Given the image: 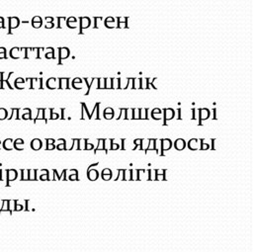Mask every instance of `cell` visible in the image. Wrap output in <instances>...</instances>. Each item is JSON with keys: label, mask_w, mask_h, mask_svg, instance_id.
<instances>
[{"label": "cell", "mask_w": 253, "mask_h": 252, "mask_svg": "<svg viewBox=\"0 0 253 252\" xmlns=\"http://www.w3.org/2000/svg\"><path fill=\"white\" fill-rule=\"evenodd\" d=\"M18 26H19V20H18V18H16V17L9 18V32H8V34H11V29L17 28Z\"/></svg>", "instance_id": "obj_1"}, {"label": "cell", "mask_w": 253, "mask_h": 252, "mask_svg": "<svg viewBox=\"0 0 253 252\" xmlns=\"http://www.w3.org/2000/svg\"><path fill=\"white\" fill-rule=\"evenodd\" d=\"M200 144H201L200 140H196V138H193V140H191L189 142V143H188V146H189L190 149L196 150V149L200 148Z\"/></svg>", "instance_id": "obj_2"}, {"label": "cell", "mask_w": 253, "mask_h": 252, "mask_svg": "<svg viewBox=\"0 0 253 252\" xmlns=\"http://www.w3.org/2000/svg\"><path fill=\"white\" fill-rule=\"evenodd\" d=\"M6 173H7V182L14 181L18 176L17 172H16L15 170H7Z\"/></svg>", "instance_id": "obj_3"}, {"label": "cell", "mask_w": 253, "mask_h": 252, "mask_svg": "<svg viewBox=\"0 0 253 252\" xmlns=\"http://www.w3.org/2000/svg\"><path fill=\"white\" fill-rule=\"evenodd\" d=\"M171 145H172V142H171L170 140H161V147H162V151H165V150L170 149Z\"/></svg>", "instance_id": "obj_4"}, {"label": "cell", "mask_w": 253, "mask_h": 252, "mask_svg": "<svg viewBox=\"0 0 253 252\" xmlns=\"http://www.w3.org/2000/svg\"><path fill=\"white\" fill-rule=\"evenodd\" d=\"M87 175H88V178H89L90 180H91V181H94V180H96L97 178H98V171L97 170H95V169H89L88 170V173H87Z\"/></svg>", "instance_id": "obj_5"}, {"label": "cell", "mask_w": 253, "mask_h": 252, "mask_svg": "<svg viewBox=\"0 0 253 252\" xmlns=\"http://www.w3.org/2000/svg\"><path fill=\"white\" fill-rule=\"evenodd\" d=\"M31 146H32V148H33L34 150L40 149L42 147L41 140H39V138H35V140H32V142H31Z\"/></svg>", "instance_id": "obj_6"}, {"label": "cell", "mask_w": 253, "mask_h": 252, "mask_svg": "<svg viewBox=\"0 0 253 252\" xmlns=\"http://www.w3.org/2000/svg\"><path fill=\"white\" fill-rule=\"evenodd\" d=\"M154 150H156V152L159 154V155H162L163 154V151H162V147H161V140H155L154 142Z\"/></svg>", "instance_id": "obj_7"}, {"label": "cell", "mask_w": 253, "mask_h": 252, "mask_svg": "<svg viewBox=\"0 0 253 252\" xmlns=\"http://www.w3.org/2000/svg\"><path fill=\"white\" fill-rule=\"evenodd\" d=\"M174 115H175V113H174V111L172 109L164 110V119H165V121L166 120H171L174 117Z\"/></svg>", "instance_id": "obj_8"}, {"label": "cell", "mask_w": 253, "mask_h": 252, "mask_svg": "<svg viewBox=\"0 0 253 252\" xmlns=\"http://www.w3.org/2000/svg\"><path fill=\"white\" fill-rule=\"evenodd\" d=\"M174 145H175L176 149H178V150H182V149L185 147L186 143H185L184 140H181V138H179V140H176L175 143H174Z\"/></svg>", "instance_id": "obj_9"}, {"label": "cell", "mask_w": 253, "mask_h": 252, "mask_svg": "<svg viewBox=\"0 0 253 252\" xmlns=\"http://www.w3.org/2000/svg\"><path fill=\"white\" fill-rule=\"evenodd\" d=\"M3 147L6 150H11L13 147V140H11V138H7L3 143Z\"/></svg>", "instance_id": "obj_10"}, {"label": "cell", "mask_w": 253, "mask_h": 252, "mask_svg": "<svg viewBox=\"0 0 253 252\" xmlns=\"http://www.w3.org/2000/svg\"><path fill=\"white\" fill-rule=\"evenodd\" d=\"M69 54V50H67L66 48H59V55H60V59H66Z\"/></svg>", "instance_id": "obj_11"}, {"label": "cell", "mask_w": 253, "mask_h": 252, "mask_svg": "<svg viewBox=\"0 0 253 252\" xmlns=\"http://www.w3.org/2000/svg\"><path fill=\"white\" fill-rule=\"evenodd\" d=\"M210 116V111L207 109L200 110V120H206Z\"/></svg>", "instance_id": "obj_12"}, {"label": "cell", "mask_w": 253, "mask_h": 252, "mask_svg": "<svg viewBox=\"0 0 253 252\" xmlns=\"http://www.w3.org/2000/svg\"><path fill=\"white\" fill-rule=\"evenodd\" d=\"M80 20H81V25H80V27H81V29H83V28H87V27H89V25H90V20L88 19V18H85V17H83V18H80Z\"/></svg>", "instance_id": "obj_13"}, {"label": "cell", "mask_w": 253, "mask_h": 252, "mask_svg": "<svg viewBox=\"0 0 253 252\" xmlns=\"http://www.w3.org/2000/svg\"><path fill=\"white\" fill-rule=\"evenodd\" d=\"M37 170H28V180H36Z\"/></svg>", "instance_id": "obj_14"}, {"label": "cell", "mask_w": 253, "mask_h": 252, "mask_svg": "<svg viewBox=\"0 0 253 252\" xmlns=\"http://www.w3.org/2000/svg\"><path fill=\"white\" fill-rule=\"evenodd\" d=\"M111 145H112V140H104V150H110Z\"/></svg>", "instance_id": "obj_15"}, {"label": "cell", "mask_w": 253, "mask_h": 252, "mask_svg": "<svg viewBox=\"0 0 253 252\" xmlns=\"http://www.w3.org/2000/svg\"><path fill=\"white\" fill-rule=\"evenodd\" d=\"M59 81H60L59 87H61V88H68V84H67L68 79H66V78H61V79H59Z\"/></svg>", "instance_id": "obj_16"}, {"label": "cell", "mask_w": 253, "mask_h": 252, "mask_svg": "<svg viewBox=\"0 0 253 252\" xmlns=\"http://www.w3.org/2000/svg\"><path fill=\"white\" fill-rule=\"evenodd\" d=\"M47 86L48 87V88H55V78H50V79L48 80Z\"/></svg>", "instance_id": "obj_17"}, {"label": "cell", "mask_w": 253, "mask_h": 252, "mask_svg": "<svg viewBox=\"0 0 253 252\" xmlns=\"http://www.w3.org/2000/svg\"><path fill=\"white\" fill-rule=\"evenodd\" d=\"M148 143H149V140H141V150H147L148 147Z\"/></svg>", "instance_id": "obj_18"}, {"label": "cell", "mask_w": 253, "mask_h": 252, "mask_svg": "<svg viewBox=\"0 0 253 252\" xmlns=\"http://www.w3.org/2000/svg\"><path fill=\"white\" fill-rule=\"evenodd\" d=\"M86 140H78V149H85Z\"/></svg>", "instance_id": "obj_19"}, {"label": "cell", "mask_w": 253, "mask_h": 252, "mask_svg": "<svg viewBox=\"0 0 253 252\" xmlns=\"http://www.w3.org/2000/svg\"><path fill=\"white\" fill-rule=\"evenodd\" d=\"M7 111L5 109H3V108H0V120H4L6 119L7 117Z\"/></svg>", "instance_id": "obj_20"}, {"label": "cell", "mask_w": 253, "mask_h": 252, "mask_svg": "<svg viewBox=\"0 0 253 252\" xmlns=\"http://www.w3.org/2000/svg\"><path fill=\"white\" fill-rule=\"evenodd\" d=\"M148 179L150 180H155V178H156V171L155 170H149L148 171Z\"/></svg>", "instance_id": "obj_21"}, {"label": "cell", "mask_w": 253, "mask_h": 252, "mask_svg": "<svg viewBox=\"0 0 253 252\" xmlns=\"http://www.w3.org/2000/svg\"><path fill=\"white\" fill-rule=\"evenodd\" d=\"M124 180H131V170H124Z\"/></svg>", "instance_id": "obj_22"}, {"label": "cell", "mask_w": 253, "mask_h": 252, "mask_svg": "<svg viewBox=\"0 0 253 252\" xmlns=\"http://www.w3.org/2000/svg\"><path fill=\"white\" fill-rule=\"evenodd\" d=\"M131 180H138V170H131Z\"/></svg>", "instance_id": "obj_23"}, {"label": "cell", "mask_w": 253, "mask_h": 252, "mask_svg": "<svg viewBox=\"0 0 253 252\" xmlns=\"http://www.w3.org/2000/svg\"><path fill=\"white\" fill-rule=\"evenodd\" d=\"M147 110H145V109H143V110H140V119H147Z\"/></svg>", "instance_id": "obj_24"}, {"label": "cell", "mask_w": 253, "mask_h": 252, "mask_svg": "<svg viewBox=\"0 0 253 252\" xmlns=\"http://www.w3.org/2000/svg\"><path fill=\"white\" fill-rule=\"evenodd\" d=\"M98 88H105V79L100 78V79H98Z\"/></svg>", "instance_id": "obj_25"}, {"label": "cell", "mask_w": 253, "mask_h": 252, "mask_svg": "<svg viewBox=\"0 0 253 252\" xmlns=\"http://www.w3.org/2000/svg\"><path fill=\"white\" fill-rule=\"evenodd\" d=\"M102 175H112V170L109 168H105L102 171Z\"/></svg>", "instance_id": "obj_26"}, {"label": "cell", "mask_w": 253, "mask_h": 252, "mask_svg": "<svg viewBox=\"0 0 253 252\" xmlns=\"http://www.w3.org/2000/svg\"><path fill=\"white\" fill-rule=\"evenodd\" d=\"M22 180H28V170H22Z\"/></svg>", "instance_id": "obj_27"}, {"label": "cell", "mask_w": 253, "mask_h": 252, "mask_svg": "<svg viewBox=\"0 0 253 252\" xmlns=\"http://www.w3.org/2000/svg\"><path fill=\"white\" fill-rule=\"evenodd\" d=\"M113 113H114V110L112 108H106L105 111H104V114H113Z\"/></svg>", "instance_id": "obj_28"}, {"label": "cell", "mask_w": 253, "mask_h": 252, "mask_svg": "<svg viewBox=\"0 0 253 252\" xmlns=\"http://www.w3.org/2000/svg\"><path fill=\"white\" fill-rule=\"evenodd\" d=\"M102 178H103L105 181H108L112 178V175H102Z\"/></svg>", "instance_id": "obj_29"}, {"label": "cell", "mask_w": 253, "mask_h": 252, "mask_svg": "<svg viewBox=\"0 0 253 252\" xmlns=\"http://www.w3.org/2000/svg\"><path fill=\"white\" fill-rule=\"evenodd\" d=\"M32 22L33 23H42V19L40 17H35Z\"/></svg>", "instance_id": "obj_30"}, {"label": "cell", "mask_w": 253, "mask_h": 252, "mask_svg": "<svg viewBox=\"0 0 253 252\" xmlns=\"http://www.w3.org/2000/svg\"><path fill=\"white\" fill-rule=\"evenodd\" d=\"M152 114H161V111H160L159 109H154L151 112V115Z\"/></svg>", "instance_id": "obj_31"}, {"label": "cell", "mask_w": 253, "mask_h": 252, "mask_svg": "<svg viewBox=\"0 0 253 252\" xmlns=\"http://www.w3.org/2000/svg\"><path fill=\"white\" fill-rule=\"evenodd\" d=\"M141 143V140H134V148H136V145H140Z\"/></svg>", "instance_id": "obj_32"}, {"label": "cell", "mask_w": 253, "mask_h": 252, "mask_svg": "<svg viewBox=\"0 0 253 252\" xmlns=\"http://www.w3.org/2000/svg\"><path fill=\"white\" fill-rule=\"evenodd\" d=\"M0 59H6V52L4 50L3 52H0Z\"/></svg>", "instance_id": "obj_33"}, {"label": "cell", "mask_w": 253, "mask_h": 252, "mask_svg": "<svg viewBox=\"0 0 253 252\" xmlns=\"http://www.w3.org/2000/svg\"><path fill=\"white\" fill-rule=\"evenodd\" d=\"M104 115H105L106 119H112L113 116H114V113H113V114H104Z\"/></svg>", "instance_id": "obj_34"}, {"label": "cell", "mask_w": 253, "mask_h": 252, "mask_svg": "<svg viewBox=\"0 0 253 252\" xmlns=\"http://www.w3.org/2000/svg\"><path fill=\"white\" fill-rule=\"evenodd\" d=\"M42 26V23H33V27L34 28H39Z\"/></svg>", "instance_id": "obj_35"}, {"label": "cell", "mask_w": 253, "mask_h": 252, "mask_svg": "<svg viewBox=\"0 0 253 252\" xmlns=\"http://www.w3.org/2000/svg\"><path fill=\"white\" fill-rule=\"evenodd\" d=\"M55 145H53V144H48V147H47V148H48V150H50V149H53V148H55Z\"/></svg>", "instance_id": "obj_36"}, {"label": "cell", "mask_w": 253, "mask_h": 252, "mask_svg": "<svg viewBox=\"0 0 253 252\" xmlns=\"http://www.w3.org/2000/svg\"><path fill=\"white\" fill-rule=\"evenodd\" d=\"M47 143L48 144H53V143H55V140H50V138H48V140H47Z\"/></svg>", "instance_id": "obj_37"}, {"label": "cell", "mask_w": 253, "mask_h": 252, "mask_svg": "<svg viewBox=\"0 0 253 252\" xmlns=\"http://www.w3.org/2000/svg\"><path fill=\"white\" fill-rule=\"evenodd\" d=\"M46 27H47V28H52V27H53V22L52 23H47Z\"/></svg>", "instance_id": "obj_38"}, {"label": "cell", "mask_w": 253, "mask_h": 252, "mask_svg": "<svg viewBox=\"0 0 253 252\" xmlns=\"http://www.w3.org/2000/svg\"><path fill=\"white\" fill-rule=\"evenodd\" d=\"M119 27L120 28H125V27H127V24H126V23H120Z\"/></svg>", "instance_id": "obj_39"}]
</instances>
